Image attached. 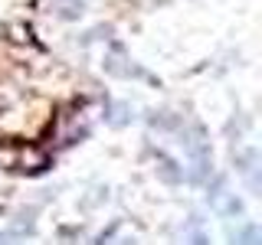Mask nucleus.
I'll list each match as a JSON object with an SVG mask.
<instances>
[{
	"mask_svg": "<svg viewBox=\"0 0 262 245\" xmlns=\"http://www.w3.org/2000/svg\"><path fill=\"white\" fill-rule=\"evenodd\" d=\"M56 13H59L62 20H79V16L85 13V4H82V0H59Z\"/></svg>",
	"mask_w": 262,
	"mask_h": 245,
	"instance_id": "obj_1",
	"label": "nucleus"
},
{
	"mask_svg": "<svg viewBox=\"0 0 262 245\" xmlns=\"http://www.w3.org/2000/svg\"><path fill=\"white\" fill-rule=\"evenodd\" d=\"M161 174L167 177V180H180V170L174 167V163H170L167 157H161Z\"/></svg>",
	"mask_w": 262,
	"mask_h": 245,
	"instance_id": "obj_2",
	"label": "nucleus"
},
{
	"mask_svg": "<svg viewBox=\"0 0 262 245\" xmlns=\"http://www.w3.org/2000/svg\"><path fill=\"white\" fill-rule=\"evenodd\" d=\"M226 216H243V203L229 196V200H226Z\"/></svg>",
	"mask_w": 262,
	"mask_h": 245,
	"instance_id": "obj_3",
	"label": "nucleus"
}]
</instances>
